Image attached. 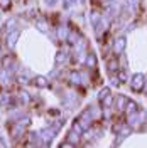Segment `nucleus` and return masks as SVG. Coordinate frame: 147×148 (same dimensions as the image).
Here are the masks:
<instances>
[{"instance_id": "nucleus-6", "label": "nucleus", "mask_w": 147, "mask_h": 148, "mask_svg": "<svg viewBox=\"0 0 147 148\" xmlns=\"http://www.w3.org/2000/svg\"><path fill=\"white\" fill-rule=\"evenodd\" d=\"M125 104H127V98H125L123 94H119V96L115 98V110L119 111V113H123Z\"/></svg>"}, {"instance_id": "nucleus-11", "label": "nucleus", "mask_w": 147, "mask_h": 148, "mask_svg": "<svg viewBox=\"0 0 147 148\" xmlns=\"http://www.w3.org/2000/svg\"><path fill=\"white\" fill-rule=\"evenodd\" d=\"M34 84H36L37 88H47V86H49L46 77H36V79H34Z\"/></svg>"}, {"instance_id": "nucleus-15", "label": "nucleus", "mask_w": 147, "mask_h": 148, "mask_svg": "<svg viewBox=\"0 0 147 148\" xmlns=\"http://www.w3.org/2000/svg\"><path fill=\"white\" fill-rule=\"evenodd\" d=\"M10 2H12V0H0V9L7 10L10 7Z\"/></svg>"}, {"instance_id": "nucleus-16", "label": "nucleus", "mask_w": 147, "mask_h": 148, "mask_svg": "<svg viewBox=\"0 0 147 148\" xmlns=\"http://www.w3.org/2000/svg\"><path fill=\"white\" fill-rule=\"evenodd\" d=\"M17 81H19V84H20V86H26V84H29V79H27V77H24V76H20Z\"/></svg>"}, {"instance_id": "nucleus-3", "label": "nucleus", "mask_w": 147, "mask_h": 148, "mask_svg": "<svg viewBox=\"0 0 147 148\" xmlns=\"http://www.w3.org/2000/svg\"><path fill=\"white\" fill-rule=\"evenodd\" d=\"M120 67H122V66H120L119 56H113V57H108V59H107V69H108L110 74H115Z\"/></svg>"}, {"instance_id": "nucleus-2", "label": "nucleus", "mask_w": 147, "mask_h": 148, "mask_svg": "<svg viewBox=\"0 0 147 148\" xmlns=\"http://www.w3.org/2000/svg\"><path fill=\"white\" fill-rule=\"evenodd\" d=\"M26 131H27V128H26L24 125L17 123V121H14V126H10V135H12V138L14 140L26 136Z\"/></svg>"}, {"instance_id": "nucleus-5", "label": "nucleus", "mask_w": 147, "mask_h": 148, "mask_svg": "<svg viewBox=\"0 0 147 148\" xmlns=\"http://www.w3.org/2000/svg\"><path fill=\"white\" fill-rule=\"evenodd\" d=\"M19 36H20V32L19 30H10L9 32V36H7V47H12L17 44V39H19Z\"/></svg>"}, {"instance_id": "nucleus-14", "label": "nucleus", "mask_w": 147, "mask_h": 148, "mask_svg": "<svg viewBox=\"0 0 147 148\" xmlns=\"http://www.w3.org/2000/svg\"><path fill=\"white\" fill-rule=\"evenodd\" d=\"M19 99H20V103H29V99H31V98H29V94L27 92H20V94H19Z\"/></svg>"}, {"instance_id": "nucleus-13", "label": "nucleus", "mask_w": 147, "mask_h": 148, "mask_svg": "<svg viewBox=\"0 0 147 148\" xmlns=\"http://www.w3.org/2000/svg\"><path fill=\"white\" fill-rule=\"evenodd\" d=\"M110 92H112V91H110V88H103V89L98 92V101H101V99H103L107 94H110Z\"/></svg>"}, {"instance_id": "nucleus-17", "label": "nucleus", "mask_w": 147, "mask_h": 148, "mask_svg": "<svg viewBox=\"0 0 147 148\" xmlns=\"http://www.w3.org/2000/svg\"><path fill=\"white\" fill-rule=\"evenodd\" d=\"M49 116H59V110L51 108V110H49Z\"/></svg>"}, {"instance_id": "nucleus-10", "label": "nucleus", "mask_w": 147, "mask_h": 148, "mask_svg": "<svg viewBox=\"0 0 147 148\" xmlns=\"http://www.w3.org/2000/svg\"><path fill=\"white\" fill-rule=\"evenodd\" d=\"M68 34H69V30L66 27H58V37H59L61 40H66V39H68Z\"/></svg>"}, {"instance_id": "nucleus-8", "label": "nucleus", "mask_w": 147, "mask_h": 148, "mask_svg": "<svg viewBox=\"0 0 147 148\" xmlns=\"http://www.w3.org/2000/svg\"><path fill=\"white\" fill-rule=\"evenodd\" d=\"M85 64H86V67H90V69H96V56L92 54V52H88L86 54V59H85Z\"/></svg>"}, {"instance_id": "nucleus-1", "label": "nucleus", "mask_w": 147, "mask_h": 148, "mask_svg": "<svg viewBox=\"0 0 147 148\" xmlns=\"http://www.w3.org/2000/svg\"><path fill=\"white\" fill-rule=\"evenodd\" d=\"M144 84H146V76L142 73H135L130 79V89L134 92L144 91Z\"/></svg>"}, {"instance_id": "nucleus-9", "label": "nucleus", "mask_w": 147, "mask_h": 148, "mask_svg": "<svg viewBox=\"0 0 147 148\" xmlns=\"http://www.w3.org/2000/svg\"><path fill=\"white\" fill-rule=\"evenodd\" d=\"M137 110H139L137 103L127 99V104H125V108H123V113H125V114H129V113H134V111H137Z\"/></svg>"}, {"instance_id": "nucleus-18", "label": "nucleus", "mask_w": 147, "mask_h": 148, "mask_svg": "<svg viewBox=\"0 0 147 148\" xmlns=\"http://www.w3.org/2000/svg\"><path fill=\"white\" fill-rule=\"evenodd\" d=\"M0 52H2V49H0Z\"/></svg>"}, {"instance_id": "nucleus-7", "label": "nucleus", "mask_w": 147, "mask_h": 148, "mask_svg": "<svg viewBox=\"0 0 147 148\" xmlns=\"http://www.w3.org/2000/svg\"><path fill=\"white\" fill-rule=\"evenodd\" d=\"M66 138H68V141H71L74 147H78V145L81 143V135H80V133H76V131H73V130H69V131H68V136H66Z\"/></svg>"}, {"instance_id": "nucleus-4", "label": "nucleus", "mask_w": 147, "mask_h": 148, "mask_svg": "<svg viewBox=\"0 0 147 148\" xmlns=\"http://www.w3.org/2000/svg\"><path fill=\"white\" fill-rule=\"evenodd\" d=\"M112 49H113V54H117V56L122 54L123 49H125V37L123 36L117 37V39L113 40V44H112Z\"/></svg>"}, {"instance_id": "nucleus-12", "label": "nucleus", "mask_w": 147, "mask_h": 148, "mask_svg": "<svg viewBox=\"0 0 147 148\" xmlns=\"http://www.w3.org/2000/svg\"><path fill=\"white\" fill-rule=\"evenodd\" d=\"M66 59H68V57H66V54L63 52V51H59V52L56 54V59H54V62H56L58 66H59V64H63V62H64Z\"/></svg>"}]
</instances>
